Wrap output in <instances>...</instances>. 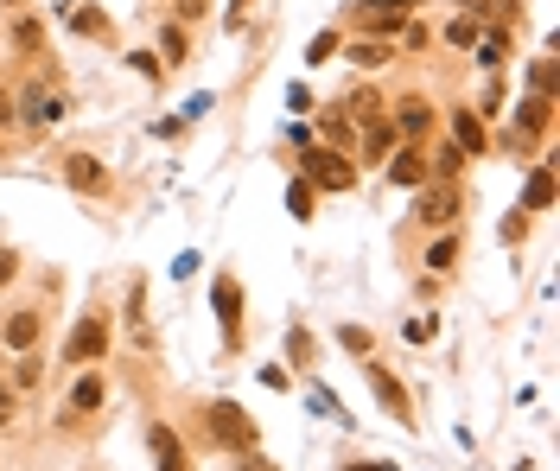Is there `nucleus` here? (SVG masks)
Listing matches in <instances>:
<instances>
[{
	"label": "nucleus",
	"instance_id": "obj_1",
	"mask_svg": "<svg viewBox=\"0 0 560 471\" xmlns=\"http://www.w3.org/2000/svg\"><path fill=\"white\" fill-rule=\"evenodd\" d=\"M204 427H210V440H217V446H230V452H249V446H255V421L236 408V401H210Z\"/></svg>",
	"mask_w": 560,
	"mask_h": 471
},
{
	"label": "nucleus",
	"instance_id": "obj_2",
	"mask_svg": "<svg viewBox=\"0 0 560 471\" xmlns=\"http://www.w3.org/2000/svg\"><path fill=\"white\" fill-rule=\"evenodd\" d=\"M300 166H306V185H325V191H350V185H357V166H350L338 147H306Z\"/></svg>",
	"mask_w": 560,
	"mask_h": 471
},
{
	"label": "nucleus",
	"instance_id": "obj_3",
	"mask_svg": "<svg viewBox=\"0 0 560 471\" xmlns=\"http://www.w3.org/2000/svg\"><path fill=\"white\" fill-rule=\"evenodd\" d=\"M96 357H109V312H83V325L64 344V363H96Z\"/></svg>",
	"mask_w": 560,
	"mask_h": 471
},
{
	"label": "nucleus",
	"instance_id": "obj_4",
	"mask_svg": "<svg viewBox=\"0 0 560 471\" xmlns=\"http://www.w3.org/2000/svg\"><path fill=\"white\" fill-rule=\"evenodd\" d=\"M58 172H64L70 191H83V198H109V166H102L96 153H64Z\"/></svg>",
	"mask_w": 560,
	"mask_h": 471
},
{
	"label": "nucleus",
	"instance_id": "obj_5",
	"mask_svg": "<svg viewBox=\"0 0 560 471\" xmlns=\"http://www.w3.org/2000/svg\"><path fill=\"white\" fill-rule=\"evenodd\" d=\"M459 185H433V191H420V198H414V217L420 223H427V230H446V223L452 217H459Z\"/></svg>",
	"mask_w": 560,
	"mask_h": 471
},
{
	"label": "nucleus",
	"instance_id": "obj_6",
	"mask_svg": "<svg viewBox=\"0 0 560 471\" xmlns=\"http://www.w3.org/2000/svg\"><path fill=\"white\" fill-rule=\"evenodd\" d=\"M210 293H217V325H223V344H242V287L230 281V274H223V281L210 287Z\"/></svg>",
	"mask_w": 560,
	"mask_h": 471
},
{
	"label": "nucleus",
	"instance_id": "obj_7",
	"mask_svg": "<svg viewBox=\"0 0 560 471\" xmlns=\"http://www.w3.org/2000/svg\"><path fill=\"white\" fill-rule=\"evenodd\" d=\"M147 446H153V465H160V471H191L185 446H179V433H172L166 421H153V427H147Z\"/></svg>",
	"mask_w": 560,
	"mask_h": 471
},
{
	"label": "nucleus",
	"instance_id": "obj_8",
	"mask_svg": "<svg viewBox=\"0 0 560 471\" xmlns=\"http://www.w3.org/2000/svg\"><path fill=\"white\" fill-rule=\"evenodd\" d=\"M427 128H433V102H427V96H401V102H395V128H389V134H408V141H420Z\"/></svg>",
	"mask_w": 560,
	"mask_h": 471
},
{
	"label": "nucleus",
	"instance_id": "obj_9",
	"mask_svg": "<svg viewBox=\"0 0 560 471\" xmlns=\"http://www.w3.org/2000/svg\"><path fill=\"white\" fill-rule=\"evenodd\" d=\"M363 376H370V389H376V401H382V408L395 414V421H414V408H408V389H401V382H395L389 370H382V363H370V370H363Z\"/></svg>",
	"mask_w": 560,
	"mask_h": 471
},
{
	"label": "nucleus",
	"instance_id": "obj_10",
	"mask_svg": "<svg viewBox=\"0 0 560 471\" xmlns=\"http://www.w3.org/2000/svg\"><path fill=\"white\" fill-rule=\"evenodd\" d=\"M121 312H128V338L140 344V351H153V325H147V281H140V274L128 281V306H121Z\"/></svg>",
	"mask_w": 560,
	"mask_h": 471
},
{
	"label": "nucleus",
	"instance_id": "obj_11",
	"mask_svg": "<svg viewBox=\"0 0 560 471\" xmlns=\"http://www.w3.org/2000/svg\"><path fill=\"white\" fill-rule=\"evenodd\" d=\"M39 319H45V312H32V306H26V312H13V319L0 325V344H7V351H20V357H26L32 344H39Z\"/></svg>",
	"mask_w": 560,
	"mask_h": 471
},
{
	"label": "nucleus",
	"instance_id": "obj_12",
	"mask_svg": "<svg viewBox=\"0 0 560 471\" xmlns=\"http://www.w3.org/2000/svg\"><path fill=\"white\" fill-rule=\"evenodd\" d=\"M64 115H70L64 90H58V96H51V90H26V121H39V128H58Z\"/></svg>",
	"mask_w": 560,
	"mask_h": 471
},
{
	"label": "nucleus",
	"instance_id": "obj_13",
	"mask_svg": "<svg viewBox=\"0 0 560 471\" xmlns=\"http://www.w3.org/2000/svg\"><path fill=\"white\" fill-rule=\"evenodd\" d=\"M554 128V96H529L516 109V134H548Z\"/></svg>",
	"mask_w": 560,
	"mask_h": 471
},
{
	"label": "nucleus",
	"instance_id": "obj_14",
	"mask_svg": "<svg viewBox=\"0 0 560 471\" xmlns=\"http://www.w3.org/2000/svg\"><path fill=\"white\" fill-rule=\"evenodd\" d=\"M102 401H109V382H102V376L90 370V376L77 382V389H70V414H77V421H83V414H96Z\"/></svg>",
	"mask_w": 560,
	"mask_h": 471
},
{
	"label": "nucleus",
	"instance_id": "obj_15",
	"mask_svg": "<svg viewBox=\"0 0 560 471\" xmlns=\"http://www.w3.org/2000/svg\"><path fill=\"white\" fill-rule=\"evenodd\" d=\"M452 147H459V153H484V121L471 115V109L452 115Z\"/></svg>",
	"mask_w": 560,
	"mask_h": 471
},
{
	"label": "nucleus",
	"instance_id": "obj_16",
	"mask_svg": "<svg viewBox=\"0 0 560 471\" xmlns=\"http://www.w3.org/2000/svg\"><path fill=\"white\" fill-rule=\"evenodd\" d=\"M389 179H395V185H414V191H420V185H427V160H420L414 147H401L395 160H389Z\"/></svg>",
	"mask_w": 560,
	"mask_h": 471
},
{
	"label": "nucleus",
	"instance_id": "obj_17",
	"mask_svg": "<svg viewBox=\"0 0 560 471\" xmlns=\"http://www.w3.org/2000/svg\"><path fill=\"white\" fill-rule=\"evenodd\" d=\"M554 204V172L548 166H535L529 172V185H522V211H548Z\"/></svg>",
	"mask_w": 560,
	"mask_h": 471
},
{
	"label": "nucleus",
	"instance_id": "obj_18",
	"mask_svg": "<svg viewBox=\"0 0 560 471\" xmlns=\"http://www.w3.org/2000/svg\"><path fill=\"white\" fill-rule=\"evenodd\" d=\"M39 382H45V363L26 351L20 363H13V389H39Z\"/></svg>",
	"mask_w": 560,
	"mask_h": 471
},
{
	"label": "nucleus",
	"instance_id": "obj_19",
	"mask_svg": "<svg viewBox=\"0 0 560 471\" xmlns=\"http://www.w3.org/2000/svg\"><path fill=\"white\" fill-rule=\"evenodd\" d=\"M452 261H459V236H440V242L427 249V268H433V274H446Z\"/></svg>",
	"mask_w": 560,
	"mask_h": 471
},
{
	"label": "nucleus",
	"instance_id": "obj_20",
	"mask_svg": "<svg viewBox=\"0 0 560 471\" xmlns=\"http://www.w3.org/2000/svg\"><path fill=\"white\" fill-rule=\"evenodd\" d=\"M459 166H465V153H459V147H446V153H440V160H427V172H440V179H446V185H452V179H459Z\"/></svg>",
	"mask_w": 560,
	"mask_h": 471
},
{
	"label": "nucleus",
	"instance_id": "obj_21",
	"mask_svg": "<svg viewBox=\"0 0 560 471\" xmlns=\"http://www.w3.org/2000/svg\"><path fill=\"white\" fill-rule=\"evenodd\" d=\"M350 64H363V71H376V64H389V51H382V45H350Z\"/></svg>",
	"mask_w": 560,
	"mask_h": 471
},
{
	"label": "nucleus",
	"instance_id": "obj_22",
	"mask_svg": "<svg viewBox=\"0 0 560 471\" xmlns=\"http://www.w3.org/2000/svg\"><path fill=\"white\" fill-rule=\"evenodd\" d=\"M503 51H510V45H503V32H490V39L478 45V64H484V71H497V64H503Z\"/></svg>",
	"mask_w": 560,
	"mask_h": 471
},
{
	"label": "nucleus",
	"instance_id": "obj_23",
	"mask_svg": "<svg viewBox=\"0 0 560 471\" xmlns=\"http://www.w3.org/2000/svg\"><path fill=\"white\" fill-rule=\"evenodd\" d=\"M287 211H293V217H312V185H306V179H293V191H287Z\"/></svg>",
	"mask_w": 560,
	"mask_h": 471
},
{
	"label": "nucleus",
	"instance_id": "obj_24",
	"mask_svg": "<svg viewBox=\"0 0 560 471\" xmlns=\"http://www.w3.org/2000/svg\"><path fill=\"white\" fill-rule=\"evenodd\" d=\"M39 39H45V32L32 20H13V45H20V51H39Z\"/></svg>",
	"mask_w": 560,
	"mask_h": 471
},
{
	"label": "nucleus",
	"instance_id": "obj_25",
	"mask_svg": "<svg viewBox=\"0 0 560 471\" xmlns=\"http://www.w3.org/2000/svg\"><path fill=\"white\" fill-rule=\"evenodd\" d=\"M529 83H535V96H554V58H541L529 71Z\"/></svg>",
	"mask_w": 560,
	"mask_h": 471
},
{
	"label": "nucleus",
	"instance_id": "obj_26",
	"mask_svg": "<svg viewBox=\"0 0 560 471\" xmlns=\"http://www.w3.org/2000/svg\"><path fill=\"white\" fill-rule=\"evenodd\" d=\"M77 32H90V39H102V32H109V20H102L96 7H77Z\"/></svg>",
	"mask_w": 560,
	"mask_h": 471
},
{
	"label": "nucleus",
	"instance_id": "obj_27",
	"mask_svg": "<svg viewBox=\"0 0 560 471\" xmlns=\"http://www.w3.org/2000/svg\"><path fill=\"white\" fill-rule=\"evenodd\" d=\"M446 39H452V45H478V20H452Z\"/></svg>",
	"mask_w": 560,
	"mask_h": 471
},
{
	"label": "nucleus",
	"instance_id": "obj_28",
	"mask_svg": "<svg viewBox=\"0 0 560 471\" xmlns=\"http://www.w3.org/2000/svg\"><path fill=\"white\" fill-rule=\"evenodd\" d=\"M363 26H370V32H401V13H376L370 7V13H363Z\"/></svg>",
	"mask_w": 560,
	"mask_h": 471
},
{
	"label": "nucleus",
	"instance_id": "obj_29",
	"mask_svg": "<svg viewBox=\"0 0 560 471\" xmlns=\"http://www.w3.org/2000/svg\"><path fill=\"white\" fill-rule=\"evenodd\" d=\"M338 338H344V351H363V357H370V331H357V325H344V331H338Z\"/></svg>",
	"mask_w": 560,
	"mask_h": 471
},
{
	"label": "nucleus",
	"instance_id": "obj_30",
	"mask_svg": "<svg viewBox=\"0 0 560 471\" xmlns=\"http://www.w3.org/2000/svg\"><path fill=\"white\" fill-rule=\"evenodd\" d=\"M522 236H529V217L510 211V217H503V242H522Z\"/></svg>",
	"mask_w": 560,
	"mask_h": 471
},
{
	"label": "nucleus",
	"instance_id": "obj_31",
	"mask_svg": "<svg viewBox=\"0 0 560 471\" xmlns=\"http://www.w3.org/2000/svg\"><path fill=\"white\" fill-rule=\"evenodd\" d=\"M128 64H134V71H140V77H160V71H166V64H160V58H153V51H134V58H128Z\"/></svg>",
	"mask_w": 560,
	"mask_h": 471
},
{
	"label": "nucleus",
	"instance_id": "obj_32",
	"mask_svg": "<svg viewBox=\"0 0 560 471\" xmlns=\"http://www.w3.org/2000/svg\"><path fill=\"white\" fill-rule=\"evenodd\" d=\"M13 414H20V395H13V389H7V382H0V427H7V421H13Z\"/></svg>",
	"mask_w": 560,
	"mask_h": 471
},
{
	"label": "nucleus",
	"instance_id": "obj_33",
	"mask_svg": "<svg viewBox=\"0 0 560 471\" xmlns=\"http://www.w3.org/2000/svg\"><path fill=\"white\" fill-rule=\"evenodd\" d=\"M401 331H408V344H427V338H433V319H408Z\"/></svg>",
	"mask_w": 560,
	"mask_h": 471
},
{
	"label": "nucleus",
	"instance_id": "obj_34",
	"mask_svg": "<svg viewBox=\"0 0 560 471\" xmlns=\"http://www.w3.org/2000/svg\"><path fill=\"white\" fill-rule=\"evenodd\" d=\"M13 274H20V255H13V249H0V287H7Z\"/></svg>",
	"mask_w": 560,
	"mask_h": 471
},
{
	"label": "nucleus",
	"instance_id": "obj_35",
	"mask_svg": "<svg viewBox=\"0 0 560 471\" xmlns=\"http://www.w3.org/2000/svg\"><path fill=\"white\" fill-rule=\"evenodd\" d=\"M13 121H20V102H13L7 90H0V128H13Z\"/></svg>",
	"mask_w": 560,
	"mask_h": 471
},
{
	"label": "nucleus",
	"instance_id": "obj_36",
	"mask_svg": "<svg viewBox=\"0 0 560 471\" xmlns=\"http://www.w3.org/2000/svg\"><path fill=\"white\" fill-rule=\"evenodd\" d=\"M249 7H255V0H230V26H242V20H249Z\"/></svg>",
	"mask_w": 560,
	"mask_h": 471
},
{
	"label": "nucleus",
	"instance_id": "obj_37",
	"mask_svg": "<svg viewBox=\"0 0 560 471\" xmlns=\"http://www.w3.org/2000/svg\"><path fill=\"white\" fill-rule=\"evenodd\" d=\"M370 7L382 13V7H420V0H370Z\"/></svg>",
	"mask_w": 560,
	"mask_h": 471
},
{
	"label": "nucleus",
	"instance_id": "obj_38",
	"mask_svg": "<svg viewBox=\"0 0 560 471\" xmlns=\"http://www.w3.org/2000/svg\"><path fill=\"white\" fill-rule=\"evenodd\" d=\"M350 471H382V465H350Z\"/></svg>",
	"mask_w": 560,
	"mask_h": 471
},
{
	"label": "nucleus",
	"instance_id": "obj_39",
	"mask_svg": "<svg viewBox=\"0 0 560 471\" xmlns=\"http://www.w3.org/2000/svg\"><path fill=\"white\" fill-rule=\"evenodd\" d=\"M7 7H13V0H7Z\"/></svg>",
	"mask_w": 560,
	"mask_h": 471
}]
</instances>
